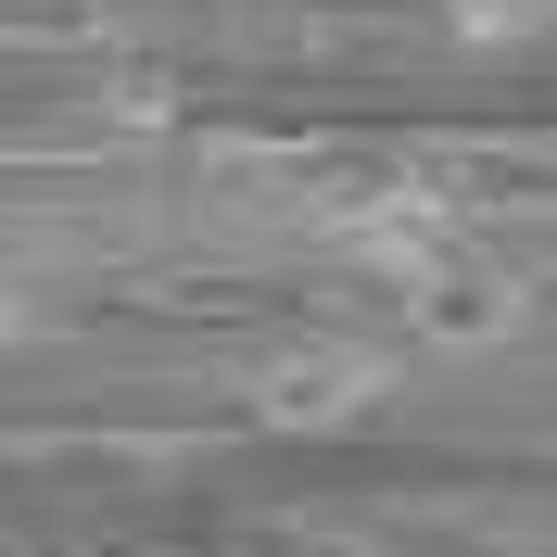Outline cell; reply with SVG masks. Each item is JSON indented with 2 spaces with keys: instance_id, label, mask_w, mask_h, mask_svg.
Here are the masks:
<instances>
[{
  "instance_id": "obj_1",
  "label": "cell",
  "mask_w": 557,
  "mask_h": 557,
  "mask_svg": "<svg viewBox=\"0 0 557 557\" xmlns=\"http://www.w3.org/2000/svg\"><path fill=\"white\" fill-rule=\"evenodd\" d=\"M381 393V355H343V343H305V355H278L267 381H253V406L278 418V431H343L355 406Z\"/></svg>"
},
{
  "instance_id": "obj_2",
  "label": "cell",
  "mask_w": 557,
  "mask_h": 557,
  "mask_svg": "<svg viewBox=\"0 0 557 557\" xmlns=\"http://www.w3.org/2000/svg\"><path fill=\"white\" fill-rule=\"evenodd\" d=\"M532 13H545V0H444L456 38H507V26H532Z\"/></svg>"
}]
</instances>
